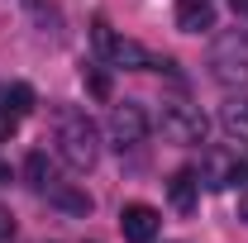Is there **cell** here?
<instances>
[{
  "label": "cell",
  "instance_id": "1",
  "mask_svg": "<svg viewBox=\"0 0 248 243\" xmlns=\"http://www.w3.org/2000/svg\"><path fill=\"white\" fill-rule=\"evenodd\" d=\"M53 143H58V157L72 172H91L95 157H100V129L86 110L58 105L53 110Z\"/></svg>",
  "mask_w": 248,
  "mask_h": 243
},
{
  "label": "cell",
  "instance_id": "2",
  "mask_svg": "<svg viewBox=\"0 0 248 243\" xmlns=\"http://www.w3.org/2000/svg\"><path fill=\"white\" fill-rule=\"evenodd\" d=\"M210 76L219 86H248V33L224 29L210 43Z\"/></svg>",
  "mask_w": 248,
  "mask_h": 243
},
{
  "label": "cell",
  "instance_id": "3",
  "mask_svg": "<svg viewBox=\"0 0 248 243\" xmlns=\"http://www.w3.org/2000/svg\"><path fill=\"white\" fill-rule=\"evenodd\" d=\"M157 129H162V138H167V143L196 148V143H205L210 120H205L196 105H167V110H162V120H157Z\"/></svg>",
  "mask_w": 248,
  "mask_h": 243
},
{
  "label": "cell",
  "instance_id": "4",
  "mask_svg": "<svg viewBox=\"0 0 248 243\" xmlns=\"http://www.w3.org/2000/svg\"><path fill=\"white\" fill-rule=\"evenodd\" d=\"M148 129H153V120H148V110L139 100H124V105L110 110V138H115V148H139L148 138Z\"/></svg>",
  "mask_w": 248,
  "mask_h": 243
},
{
  "label": "cell",
  "instance_id": "5",
  "mask_svg": "<svg viewBox=\"0 0 248 243\" xmlns=\"http://www.w3.org/2000/svg\"><path fill=\"white\" fill-rule=\"evenodd\" d=\"M201 186H210V191H224V186H239V182H248V167L234 157L229 148H210L205 157H201Z\"/></svg>",
  "mask_w": 248,
  "mask_h": 243
},
{
  "label": "cell",
  "instance_id": "6",
  "mask_svg": "<svg viewBox=\"0 0 248 243\" xmlns=\"http://www.w3.org/2000/svg\"><path fill=\"white\" fill-rule=\"evenodd\" d=\"M110 62L115 67H124V72H172V62L157 58V53H148L143 43H134V38H110Z\"/></svg>",
  "mask_w": 248,
  "mask_h": 243
},
{
  "label": "cell",
  "instance_id": "7",
  "mask_svg": "<svg viewBox=\"0 0 248 243\" xmlns=\"http://www.w3.org/2000/svg\"><path fill=\"white\" fill-rule=\"evenodd\" d=\"M120 229L129 243H153L157 229H162V214L153 205H143V200H134V205H124L120 210Z\"/></svg>",
  "mask_w": 248,
  "mask_h": 243
},
{
  "label": "cell",
  "instance_id": "8",
  "mask_svg": "<svg viewBox=\"0 0 248 243\" xmlns=\"http://www.w3.org/2000/svg\"><path fill=\"white\" fill-rule=\"evenodd\" d=\"M177 29L182 33H210L215 29V5L210 0H177Z\"/></svg>",
  "mask_w": 248,
  "mask_h": 243
},
{
  "label": "cell",
  "instance_id": "9",
  "mask_svg": "<svg viewBox=\"0 0 248 243\" xmlns=\"http://www.w3.org/2000/svg\"><path fill=\"white\" fill-rule=\"evenodd\" d=\"M167 196H172V210L191 214L196 210V196H201V177H196V172H177V177L167 182Z\"/></svg>",
  "mask_w": 248,
  "mask_h": 243
},
{
  "label": "cell",
  "instance_id": "10",
  "mask_svg": "<svg viewBox=\"0 0 248 243\" xmlns=\"http://www.w3.org/2000/svg\"><path fill=\"white\" fill-rule=\"evenodd\" d=\"M219 124H224V134H229V138L248 143V95H234V100H224V110H219Z\"/></svg>",
  "mask_w": 248,
  "mask_h": 243
},
{
  "label": "cell",
  "instance_id": "11",
  "mask_svg": "<svg viewBox=\"0 0 248 243\" xmlns=\"http://www.w3.org/2000/svg\"><path fill=\"white\" fill-rule=\"evenodd\" d=\"M24 182H29L33 191H48V186H58V172H53L48 152H29V157H24Z\"/></svg>",
  "mask_w": 248,
  "mask_h": 243
},
{
  "label": "cell",
  "instance_id": "12",
  "mask_svg": "<svg viewBox=\"0 0 248 243\" xmlns=\"http://www.w3.org/2000/svg\"><path fill=\"white\" fill-rule=\"evenodd\" d=\"M43 196H48V200H58V205H67V210H77V214L91 210V196H86V191H67L62 182H58V186H48Z\"/></svg>",
  "mask_w": 248,
  "mask_h": 243
},
{
  "label": "cell",
  "instance_id": "13",
  "mask_svg": "<svg viewBox=\"0 0 248 243\" xmlns=\"http://www.w3.org/2000/svg\"><path fill=\"white\" fill-rule=\"evenodd\" d=\"M81 81H86V91H91L95 100H110V95H115V86H110V72H100V67H86V72H81Z\"/></svg>",
  "mask_w": 248,
  "mask_h": 243
},
{
  "label": "cell",
  "instance_id": "14",
  "mask_svg": "<svg viewBox=\"0 0 248 243\" xmlns=\"http://www.w3.org/2000/svg\"><path fill=\"white\" fill-rule=\"evenodd\" d=\"M5 105H10V110H15L19 120H24V115L33 110V86H24V81H15V86L5 91Z\"/></svg>",
  "mask_w": 248,
  "mask_h": 243
},
{
  "label": "cell",
  "instance_id": "15",
  "mask_svg": "<svg viewBox=\"0 0 248 243\" xmlns=\"http://www.w3.org/2000/svg\"><path fill=\"white\" fill-rule=\"evenodd\" d=\"M15 129H19V115H15L10 105H0V143H5V138H10Z\"/></svg>",
  "mask_w": 248,
  "mask_h": 243
},
{
  "label": "cell",
  "instance_id": "16",
  "mask_svg": "<svg viewBox=\"0 0 248 243\" xmlns=\"http://www.w3.org/2000/svg\"><path fill=\"white\" fill-rule=\"evenodd\" d=\"M15 239V219H10V210H0V243Z\"/></svg>",
  "mask_w": 248,
  "mask_h": 243
},
{
  "label": "cell",
  "instance_id": "17",
  "mask_svg": "<svg viewBox=\"0 0 248 243\" xmlns=\"http://www.w3.org/2000/svg\"><path fill=\"white\" fill-rule=\"evenodd\" d=\"M234 5V15H248V0H229Z\"/></svg>",
  "mask_w": 248,
  "mask_h": 243
},
{
  "label": "cell",
  "instance_id": "18",
  "mask_svg": "<svg viewBox=\"0 0 248 243\" xmlns=\"http://www.w3.org/2000/svg\"><path fill=\"white\" fill-rule=\"evenodd\" d=\"M239 214H244V219H248V191H244V196H239Z\"/></svg>",
  "mask_w": 248,
  "mask_h": 243
},
{
  "label": "cell",
  "instance_id": "19",
  "mask_svg": "<svg viewBox=\"0 0 248 243\" xmlns=\"http://www.w3.org/2000/svg\"><path fill=\"white\" fill-rule=\"evenodd\" d=\"M0 182H5V167H0Z\"/></svg>",
  "mask_w": 248,
  "mask_h": 243
}]
</instances>
